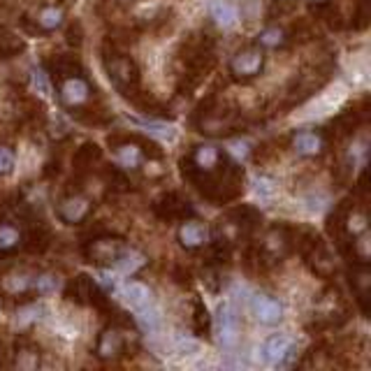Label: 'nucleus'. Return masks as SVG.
<instances>
[{
  "mask_svg": "<svg viewBox=\"0 0 371 371\" xmlns=\"http://www.w3.org/2000/svg\"><path fill=\"white\" fill-rule=\"evenodd\" d=\"M179 170L204 200L218 207L244 195V167L216 144H195L179 161Z\"/></svg>",
  "mask_w": 371,
  "mask_h": 371,
  "instance_id": "nucleus-1",
  "label": "nucleus"
},
{
  "mask_svg": "<svg viewBox=\"0 0 371 371\" xmlns=\"http://www.w3.org/2000/svg\"><path fill=\"white\" fill-rule=\"evenodd\" d=\"M49 81L61 107L70 116L86 126H107L111 121V114L107 111L105 102H102L96 81H91V77L86 74V68L56 74V77H49Z\"/></svg>",
  "mask_w": 371,
  "mask_h": 371,
  "instance_id": "nucleus-2",
  "label": "nucleus"
},
{
  "mask_svg": "<svg viewBox=\"0 0 371 371\" xmlns=\"http://www.w3.org/2000/svg\"><path fill=\"white\" fill-rule=\"evenodd\" d=\"M190 123L207 137H235L246 130V116L232 102H220L216 93L195 107Z\"/></svg>",
  "mask_w": 371,
  "mask_h": 371,
  "instance_id": "nucleus-3",
  "label": "nucleus"
},
{
  "mask_svg": "<svg viewBox=\"0 0 371 371\" xmlns=\"http://www.w3.org/2000/svg\"><path fill=\"white\" fill-rule=\"evenodd\" d=\"M139 352V332L128 315L109 320L96 341V357L100 362H121L126 357H135Z\"/></svg>",
  "mask_w": 371,
  "mask_h": 371,
  "instance_id": "nucleus-4",
  "label": "nucleus"
},
{
  "mask_svg": "<svg viewBox=\"0 0 371 371\" xmlns=\"http://www.w3.org/2000/svg\"><path fill=\"white\" fill-rule=\"evenodd\" d=\"M109 146L114 148L116 165L126 172H142L144 165L163 163V148L146 135H109Z\"/></svg>",
  "mask_w": 371,
  "mask_h": 371,
  "instance_id": "nucleus-5",
  "label": "nucleus"
},
{
  "mask_svg": "<svg viewBox=\"0 0 371 371\" xmlns=\"http://www.w3.org/2000/svg\"><path fill=\"white\" fill-rule=\"evenodd\" d=\"M332 77H334V59H330V56H320V59L311 61L300 74H295L290 83H288L281 107L293 109V107L304 105V102L313 98L320 88L327 86Z\"/></svg>",
  "mask_w": 371,
  "mask_h": 371,
  "instance_id": "nucleus-6",
  "label": "nucleus"
},
{
  "mask_svg": "<svg viewBox=\"0 0 371 371\" xmlns=\"http://www.w3.org/2000/svg\"><path fill=\"white\" fill-rule=\"evenodd\" d=\"M325 228H327V235L337 241V246L365 235L369 228L367 202L357 200L355 195L343 198L337 207L330 211V216L325 218Z\"/></svg>",
  "mask_w": 371,
  "mask_h": 371,
  "instance_id": "nucleus-7",
  "label": "nucleus"
},
{
  "mask_svg": "<svg viewBox=\"0 0 371 371\" xmlns=\"http://www.w3.org/2000/svg\"><path fill=\"white\" fill-rule=\"evenodd\" d=\"M102 70H105L107 79L111 81V86L121 93V98L133 100L139 91H142V72H139V65L135 59L123 49H111V46L102 44L100 51Z\"/></svg>",
  "mask_w": 371,
  "mask_h": 371,
  "instance_id": "nucleus-8",
  "label": "nucleus"
},
{
  "mask_svg": "<svg viewBox=\"0 0 371 371\" xmlns=\"http://www.w3.org/2000/svg\"><path fill=\"white\" fill-rule=\"evenodd\" d=\"M311 322L306 325L309 332H327L337 330L350 320V304L346 295L337 283H327L313 300V315Z\"/></svg>",
  "mask_w": 371,
  "mask_h": 371,
  "instance_id": "nucleus-9",
  "label": "nucleus"
},
{
  "mask_svg": "<svg viewBox=\"0 0 371 371\" xmlns=\"http://www.w3.org/2000/svg\"><path fill=\"white\" fill-rule=\"evenodd\" d=\"M35 276L37 269L16 263L0 265V304L26 306L35 300Z\"/></svg>",
  "mask_w": 371,
  "mask_h": 371,
  "instance_id": "nucleus-10",
  "label": "nucleus"
},
{
  "mask_svg": "<svg viewBox=\"0 0 371 371\" xmlns=\"http://www.w3.org/2000/svg\"><path fill=\"white\" fill-rule=\"evenodd\" d=\"M126 250H128V241L121 235L109 232V230H98L81 241L83 260H86L88 265L100 267V269L118 267L121 258L126 255Z\"/></svg>",
  "mask_w": 371,
  "mask_h": 371,
  "instance_id": "nucleus-11",
  "label": "nucleus"
},
{
  "mask_svg": "<svg viewBox=\"0 0 371 371\" xmlns=\"http://www.w3.org/2000/svg\"><path fill=\"white\" fill-rule=\"evenodd\" d=\"M260 223H263V213L260 209L250 207V204H237V207L228 209L223 213V218L218 220L213 235L225 237L230 244H239L241 239H253V235L260 230Z\"/></svg>",
  "mask_w": 371,
  "mask_h": 371,
  "instance_id": "nucleus-12",
  "label": "nucleus"
},
{
  "mask_svg": "<svg viewBox=\"0 0 371 371\" xmlns=\"http://www.w3.org/2000/svg\"><path fill=\"white\" fill-rule=\"evenodd\" d=\"M68 21L65 0H42L21 14V28L28 35H51Z\"/></svg>",
  "mask_w": 371,
  "mask_h": 371,
  "instance_id": "nucleus-13",
  "label": "nucleus"
},
{
  "mask_svg": "<svg viewBox=\"0 0 371 371\" xmlns=\"http://www.w3.org/2000/svg\"><path fill=\"white\" fill-rule=\"evenodd\" d=\"M250 244L255 246L265 267L272 269L276 265H281L288 255H293V225H288V223H274V225H269L263 232V237L258 241H250Z\"/></svg>",
  "mask_w": 371,
  "mask_h": 371,
  "instance_id": "nucleus-14",
  "label": "nucleus"
},
{
  "mask_svg": "<svg viewBox=\"0 0 371 371\" xmlns=\"http://www.w3.org/2000/svg\"><path fill=\"white\" fill-rule=\"evenodd\" d=\"M96 198L79 188V186H72L68 183V188L61 195V200L56 202V216L63 223V225H70V228H79V225H86L91 220L93 211H96Z\"/></svg>",
  "mask_w": 371,
  "mask_h": 371,
  "instance_id": "nucleus-15",
  "label": "nucleus"
},
{
  "mask_svg": "<svg viewBox=\"0 0 371 371\" xmlns=\"http://www.w3.org/2000/svg\"><path fill=\"white\" fill-rule=\"evenodd\" d=\"M265 63H267V51L255 42H250V44L239 46V49L230 56L228 74L230 79L237 83H250L265 72Z\"/></svg>",
  "mask_w": 371,
  "mask_h": 371,
  "instance_id": "nucleus-16",
  "label": "nucleus"
},
{
  "mask_svg": "<svg viewBox=\"0 0 371 371\" xmlns=\"http://www.w3.org/2000/svg\"><path fill=\"white\" fill-rule=\"evenodd\" d=\"M63 297L65 302L77 304V306H96L100 313L111 304V297L102 290L100 283L93 281L88 274L72 276L70 281L63 285Z\"/></svg>",
  "mask_w": 371,
  "mask_h": 371,
  "instance_id": "nucleus-17",
  "label": "nucleus"
},
{
  "mask_svg": "<svg viewBox=\"0 0 371 371\" xmlns=\"http://www.w3.org/2000/svg\"><path fill=\"white\" fill-rule=\"evenodd\" d=\"M369 121V100L362 98L357 102H352L346 109H341L337 116L330 121L327 135L330 139H348L357 133V130Z\"/></svg>",
  "mask_w": 371,
  "mask_h": 371,
  "instance_id": "nucleus-18",
  "label": "nucleus"
},
{
  "mask_svg": "<svg viewBox=\"0 0 371 371\" xmlns=\"http://www.w3.org/2000/svg\"><path fill=\"white\" fill-rule=\"evenodd\" d=\"M332 139L325 128H300L290 135V148L306 161H315L330 151Z\"/></svg>",
  "mask_w": 371,
  "mask_h": 371,
  "instance_id": "nucleus-19",
  "label": "nucleus"
},
{
  "mask_svg": "<svg viewBox=\"0 0 371 371\" xmlns=\"http://www.w3.org/2000/svg\"><path fill=\"white\" fill-rule=\"evenodd\" d=\"M151 213L163 223H179L183 218L195 216L193 204L176 190H165L151 202Z\"/></svg>",
  "mask_w": 371,
  "mask_h": 371,
  "instance_id": "nucleus-20",
  "label": "nucleus"
},
{
  "mask_svg": "<svg viewBox=\"0 0 371 371\" xmlns=\"http://www.w3.org/2000/svg\"><path fill=\"white\" fill-rule=\"evenodd\" d=\"M302 260H304V265L311 274H315L318 278H325V281H332V278L337 276V272H339L334 253L330 250V246L322 241V237H318L309 248L304 250Z\"/></svg>",
  "mask_w": 371,
  "mask_h": 371,
  "instance_id": "nucleus-21",
  "label": "nucleus"
},
{
  "mask_svg": "<svg viewBox=\"0 0 371 371\" xmlns=\"http://www.w3.org/2000/svg\"><path fill=\"white\" fill-rule=\"evenodd\" d=\"M211 237H213L211 225H209V223L200 220L198 216L179 220L176 241H179V246L188 250V253H198V250H202L211 241Z\"/></svg>",
  "mask_w": 371,
  "mask_h": 371,
  "instance_id": "nucleus-22",
  "label": "nucleus"
},
{
  "mask_svg": "<svg viewBox=\"0 0 371 371\" xmlns=\"http://www.w3.org/2000/svg\"><path fill=\"white\" fill-rule=\"evenodd\" d=\"M263 355L272 367H297V341L288 334H272L265 341Z\"/></svg>",
  "mask_w": 371,
  "mask_h": 371,
  "instance_id": "nucleus-23",
  "label": "nucleus"
},
{
  "mask_svg": "<svg viewBox=\"0 0 371 371\" xmlns=\"http://www.w3.org/2000/svg\"><path fill=\"white\" fill-rule=\"evenodd\" d=\"M348 285L362 315H369L371 311V269L369 265H350L348 267Z\"/></svg>",
  "mask_w": 371,
  "mask_h": 371,
  "instance_id": "nucleus-24",
  "label": "nucleus"
},
{
  "mask_svg": "<svg viewBox=\"0 0 371 371\" xmlns=\"http://www.w3.org/2000/svg\"><path fill=\"white\" fill-rule=\"evenodd\" d=\"M54 244V232L42 218H28L24 228V244L21 248L31 255H44Z\"/></svg>",
  "mask_w": 371,
  "mask_h": 371,
  "instance_id": "nucleus-25",
  "label": "nucleus"
},
{
  "mask_svg": "<svg viewBox=\"0 0 371 371\" xmlns=\"http://www.w3.org/2000/svg\"><path fill=\"white\" fill-rule=\"evenodd\" d=\"M9 365L14 369H21V371H35L37 367L42 365V348L37 346L33 339L21 337L16 339L12 352H9Z\"/></svg>",
  "mask_w": 371,
  "mask_h": 371,
  "instance_id": "nucleus-26",
  "label": "nucleus"
},
{
  "mask_svg": "<svg viewBox=\"0 0 371 371\" xmlns=\"http://www.w3.org/2000/svg\"><path fill=\"white\" fill-rule=\"evenodd\" d=\"M250 311H253V318L260 325H278L283 320V304L278 302L274 295H267V293L253 295Z\"/></svg>",
  "mask_w": 371,
  "mask_h": 371,
  "instance_id": "nucleus-27",
  "label": "nucleus"
},
{
  "mask_svg": "<svg viewBox=\"0 0 371 371\" xmlns=\"http://www.w3.org/2000/svg\"><path fill=\"white\" fill-rule=\"evenodd\" d=\"M24 244V225L16 218H0V260L14 255Z\"/></svg>",
  "mask_w": 371,
  "mask_h": 371,
  "instance_id": "nucleus-28",
  "label": "nucleus"
},
{
  "mask_svg": "<svg viewBox=\"0 0 371 371\" xmlns=\"http://www.w3.org/2000/svg\"><path fill=\"white\" fill-rule=\"evenodd\" d=\"M255 44L263 46L265 51H269V49H272V51L290 49V46H293L290 31H288V26H281V24H267L263 31L258 33Z\"/></svg>",
  "mask_w": 371,
  "mask_h": 371,
  "instance_id": "nucleus-29",
  "label": "nucleus"
},
{
  "mask_svg": "<svg viewBox=\"0 0 371 371\" xmlns=\"http://www.w3.org/2000/svg\"><path fill=\"white\" fill-rule=\"evenodd\" d=\"M209 19L223 31L235 28L241 19V9L237 0H209Z\"/></svg>",
  "mask_w": 371,
  "mask_h": 371,
  "instance_id": "nucleus-30",
  "label": "nucleus"
},
{
  "mask_svg": "<svg viewBox=\"0 0 371 371\" xmlns=\"http://www.w3.org/2000/svg\"><path fill=\"white\" fill-rule=\"evenodd\" d=\"M239 315L230 304H223L218 311V339L225 348H235L239 343Z\"/></svg>",
  "mask_w": 371,
  "mask_h": 371,
  "instance_id": "nucleus-31",
  "label": "nucleus"
},
{
  "mask_svg": "<svg viewBox=\"0 0 371 371\" xmlns=\"http://www.w3.org/2000/svg\"><path fill=\"white\" fill-rule=\"evenodd\" d=\"M102 161V148L96 142H83L77 151L72 153V170L77 176H88L93 167Z\"/></svg>",
  "mask_w": 371,
  "mask_h": 371,
  "instance_id": "nucleus-32",
  "label": "nucleus"
},
{
  "mask_svg": "<svg viewBox=\"0 0 371 371\" xmlns=\"http://www.w3.org/2000/svg\"><path fill=\"white\" fill-rule=\"evenodd\" d=\"M190 327L193 334L198 339L204 341H211V334H213V318L204 304L202 297H193V318H190Z\"/></svg>",
  "mask_w": 371,
  "mask_h": 371,
  "instance_id": "nucleus-33",
  "label": "nucleus"
},
{
  "mask_svg": "<svg viewBox=\"0 0 371 371\" xmlns=\"http://www.w3.org/2000/svg\"><path fill=\"white\" fill-rule=\"evenodd\" d=\"M102 181H105V188L111 193H130L133 190V181L126 170H121L118 165H107L102 170Z\"/></svg>",
  "mask_w": 371,
  "mask_h": 371,
  "instance_id": "nucleus-34",
  "label": "nucleus"
},
{
  "mask_svg": "<svg viewBox=\"0 0 371 371\" xmlns=\"http://www.w3.org/2000/svg\"><path fill=\"white\" fill-rule=\"evenodd\" d=\"M24 51H26L24 37H19L14 31H9V28H0V61L16 59V56Z\"/></svg>",
  "mask_w": 371,
  "mask_h": 371,
  "instance_id": "nucleus-35",
  "label": "nucleus"
},
{
  "mask_svg": "<svg viewBox=\"0 0 371 371\" xmlns=\"http://www.w3.org/2000/svg\"><path fill=\"white\" fill-rule=\"evenodd\" d=\"M123 293L133 309H146V306L151 304V288H148L144 281H137V278L135 281H128Z\"/></svg>",
  "mask_w": 371,
  "mask_h": 371,
  "instance_id": "nucleus-36",
  "label": "nucleus"
},
{
  "mask_svg": "<svg viewBox=\"0 0 371 371\" xmlns=\"http://www.w3.org/2000/svg\"><path fill=\"white\" fill-rule=\"evenodd\" d=\"M61 288V276L54 272H37L35 276V297L51 295Z\"/></svg>",
  "mask_w": 371,
  "mask_h": 371,
  "instance_id": "nucleus-37",
  "label": "nucleus"
},
{
  "mask_svg": "<svg viewBox=\"0 0 371 371\" xmlns=\"http://www.w3.org/2000/svg\"><path fill=\"white\" fill-rule=\"evenodd\" d=\"M300 0H269L267 3V21H274V19H281L285 14L295 12V7Z\"/></svg>",
  "mask_w": 371,
  "mask_h": 371,
  "instance_id": "nucleus-38",
  "label": "nucleus"
},
{
  "mask_svg": "<svg viewBox=\"0 0 371 371\" xmlns=\"http://www.w3.org/2000/svg\"><path fill=\"white\" fill-rule=\"evenodd\" d=\"M223 267H216V265H204V274H202V281L207 283V290L218 295L220 288H223Z\"/></svg>",
  "mask_w": 371,
  "mask_h": 371,
  "instance_id": "nucleus-39",
  "label": "nucleus"
},
{
  "mask_svg": "<svg viewBox=\"0 0 371 371\" xmlns=\"http://www.w3.org/2000/svg\"><path fill=\"white\" fill-rule=\"evenodd\" d=\"M369 26V0H355V7H352V31H365Z\"/></svg>",
  "mask_w": 371,
  "mask_h": 371,
  "instance_id": "nucleus-40",
  "label": "nucleus"
},
{
  "mask_svg": "<svg viewBox=\"0 0 371 371\" xmlns=\"http://www.w3.org/2000/svg\"><path fill=\"white\" fill-rule=\"evenodd\" d=\"M68 24V21H65ZM65 42H68V46H72V49H81L83 44V26L81 21H77V19H72V21L65 26Z\"/></svg>",
  "mask_w": 371,
  "mask_h": 371,
  "instance_id": "nucleus-41",
  "label": "nucleus"
},
{
  "mask_svg": "<svg viewBox=\"0 0 371 371\" xmlns=\"http://www.w3.org/2000/svg\"><path fill=\"white\" fill-rule=\"evenodd\" d=\"M16 153L9 144H0V176H9L14 172Z\"/></svg>",
  "mask_w": 371,
  "mask_h": 371,
  "instance_id": "nucleus-42",
  "label": "nucleus"
},
{
  "mask_svg": "<svg viewBox=\"0 0 371 371\" xmlns=\"http://www.w3.org/2000/svg\"><path fill=\"white\" fill-rule=\"evenodd\" d=\"M172 278H174V283L181 285V288H190L193 285V272L188 267H183V265H174L172 267Z\"/></svg>",
  "mask_w": 371,
  "mask_h": 371,
  "instance_id": "nucleus-43",
  "label": "nucleus"
},
{
  "mask_svg": "<svg viewBox=\"0 0 371 371\" xmlns=\"http://www.w3.org/2000/svg\"><path fill=\"white\" fill-rule=\"evenodd\" d=\"M306 3H309V9H311V12H315V9H318V7L332 3V0H306Z\"/></svg>",
  "mask_w": 371,
  "mask_h": 371,
  "instance_id": "nucleus-44",
  "label": "nucleus"
},
{
  "mask_svg": "<svg viewBox=\"0 0 371 371\" xmlns=\"http://www.w3.org/2000/svg\"><path fill=\"white\" fill-rule=\"evenodd\" d=\"M7 355H9V352H7V348H5V343L0 341V367L7 365Z\"/></svg>",
  "mask_w": 371,
  "mask_h": 371,
  "instance_id": "nucleus-45",
  "label": "nucleus"
}]
</instances>
